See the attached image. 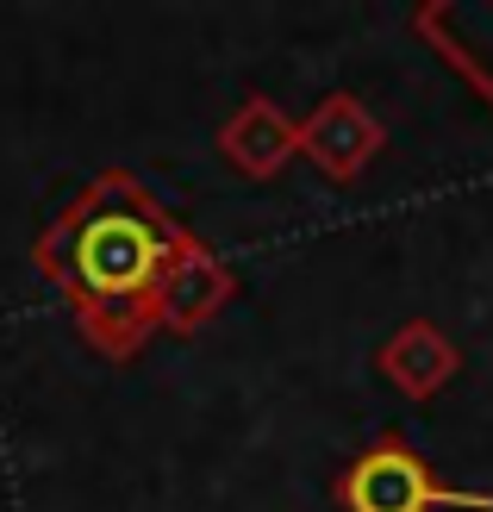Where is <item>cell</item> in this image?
Wrapping results in <instances>:
<instances>
[{"mask_svg":"<svg viewBox=\"0 0 493 512\" xmlns=\"http://www.w3.org/2000/svg\"><path fill=\"white\" fill-rule=\"evenodd\" d=\"M381 144H387L381 119L362 107L356 94H325L319 107L300 119V157L319 175H331V182H356V175L375 163Z\"/></svg>","mask_w":493,"mask_h":512,"instance_id":"3","label":"cell"},{"mask_svg":"<svg viewBox=\"0 0 493 512\" xmlns=\"http://www.w3.org/2000/svg\"><path fill=\"white\" fill-rule=\"evenodd\" d=\"M219 157L238 175H250V182H269V175L288 169V157H300V125L269 94H256L219 125Z\"/></svg>","mask_w":493,"mask_h":512,"instance_id":"4","label":"cell"},{"mask_svg":"<svg viewBox=\"0 0 493 512\" xmlns=\"http://www.w3.org/2000/svg\"><path fill=\"white\" fill-rule=\"evenodd\" d=\"M456 363H462L456 344H450L431 319H412V325H400L394 338L381 344V375L394 381L406 400H431V394L456 375Z\"/></svg>","mask_w":493,"mask_h":512,"instance_id":"6","label":"cell"},{"mask_svg":"<svg viewBox=\"0 0 493 512\" xmlns=\"http://www.w3.org/2000/svg\"><path fill=\"white\" fill-rule=\"evenodd\" d=\"M231 300V269L219 250H206L194 232H181L169 275H163V331H200Z\"/></svg>","mask_w":493,"mask_h":512,"instance_id":"5","label":"cell"},{"mask_svg":"<svg viewBox=\"0 0 493 512\" xmlns=\"http://www.w3.org/2000/svg\"><path fill=\"white\" fill-rule=\"evenodd\" d=\"M337 506L344 512H493V494L444 488L406 438H375L337 475Z\"/></svg>","mask_w":493,"mask_h":512,"instance_id":"2","label":"cell"},{"mask_svg":"<svg viewBox=\"0 0 493 512\" xmlns=\"http://www.w3.org/2000/svg\"><path fill=\"white\" fill-rule=\"evenodd\" d=\"M188 225L138 175H100L38 238V275L69 300L75 325L113 363L138 356V344L163 325V275Z\"/></svg>","mask_w":493,"mask_h":512,"instance_id":"1","label":"cell"}]
</instances>
